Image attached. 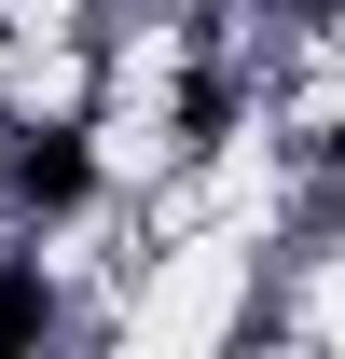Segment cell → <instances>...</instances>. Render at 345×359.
<instances>
[{
  "instance_id": "obj_1",
  "label": "cell",
  "mask_w": 345,
  "mask_h": 359,
  "mask_svg": "<svg viewBox=\"0 0 345 359\" xmlns=\"http://www.w3.org/2000/svg\"><path fill=\"white\" fill-rule=\"evenodd\" d=\"M262 235H152L125 276H111V304H97V346L125 359H194V346H235L262 332Z\"/></svg>"
}]
</instances>
